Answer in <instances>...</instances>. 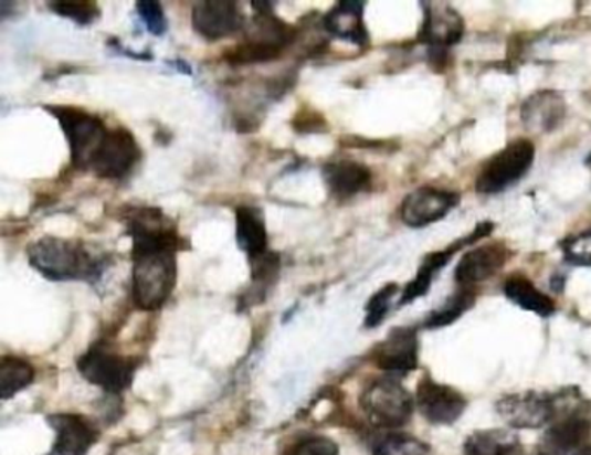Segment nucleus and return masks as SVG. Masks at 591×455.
<instances>
[{
  "label": "nucleus",
  "instance_id": "1",
  "mask_svg": "<svg viewBox=\"0 0 591 455\" xmlns=\"http://www.w3.org/2000/svg\"><path fill=\"white\" fill-rule=\"evenodd\" d=\"M133 236V296L137 308L160 310L178 283V252L182 237L157 208H141L129 216Z\"/></svg>",
  "mask_w": 591,
  "mask_h": 455
},
{
  "label": "nucleus",
  "instance_id": "2",
  "mask_svg": "<svg viewBox=\"0 0 591 455\" xmlns=\"http://www.w3.org/2000/svg\"><path fill=\"white\" fill-rule=\"evenodd\" d=\"M30 265L49 281H84L97 277V262L81 241L45 236L27 250Z\"/></svg>",
  "mask_w": 591,
  "mask_h": 455
},
{
  "label": "nucleus",
  "instance_id": "3",
  "mask_svg": "<svg viewBox=\"0 0 591 455\" xmlns=\"http://www.w3.org/2000/svg\"><path fill=\"white\" fill-rule=\"evenodd\" d=\"M578 399L580 395L574 388L557 395H541L535 392L514 393L498 400L496 411L502 415V420L515 430H538L550 426Z\"/></svg>",
  "mask_w": 591,
  "mask_h": 455
},
{
  "label": "nucleus",
  "instance_id": "4",
  "mask_svg": "<svg viewBox=\"0 0 591 455\" xmlns=\"http://www.w3.org/2000/svg\"><path fill=\"white\" fill-rule=\"evenodd\" d=\"M413 395L394 378L373 381L362 392L361 408L371 424L383 430H398L411 420Z\"/></svg>",
  "mask_w": 591,
  "mask_h": 455
},
{
  "label": "nucleus",
  "instance_id": "5",
  "mask_svg": "<svg viewBox=\"0 0 591 455\" xmlns=\"http://www.w3.org/2000/svg\"><path fill=\"white\" fill-rule=\"evenodd\" d=\"M536 149L531 140H514L507 148L496 152L492 160L481 168L475 189L481 194H498L511 188L527 176L535 163Z\"/></svg>",
  "mask_w": 591,
  "mask_h": 455
},
{
  "label": "nucleus",
  "instance_id": "6",
  "mask_svg": "<svg viewBox=\"0 0 591 455\" xmlns=\"http://www.w3.org/2000/svg\"><path fill=\"white\" fill-rule=\"evenodd\" d=\"M60 121L66 139H68L70 155L73 167L78 170H89L97 149L103 145L109 128L97 116L77 108H48Z\"/></svg>",
  "mask_w": 591,
  "mask_h": 455
},
{
  "label": "nucleus",
  "instance_id": "7",
  "mask_svg": "<svg viewBox=\"0 0 591 455\" xmlns=\"http://www.w3.org/2000/svg\"><path fill=\"white\" fill-rule=\"evenodd\" d=\"M591 442V417L588 404L578 400L566 409L553 423L538 445V455H572Z\"/></svg>",
  "mask_w": 591,
  "mask_h": 455
},
{
  "label": "nucleus",
  "instance_id": "8",
  "mask_svg": "<svg viewBox=\"0 0 591 455\" xmlns=\"http://www.w3.org/2000/svg\"><path fill=\"white\" fill-rule=\"evenodd\" d=\"M78 372L84 380L103 388L105 392L122 393L133 384L136 362L113 352L105 345H96L78 359Z\"/></svg>",
  "mask_w": 591,
  "mask_h": 455
},
{
  "label": "nucleus",
  "instance_id": "9",
  "mask_svg": "<svg viewBox=\"0 0 591 455\" xmlns=\"http://www.w3.org/2000/svg\"><path fill=\"white\" fill-rule=\"evenodd\" d=\"M141 149L127 128H112L97 149L89 170L101 179H122L136 167Z\"/></svg>",
  "mask_w": 591,
  "mask_h": 455
},
{
  "label": "nucleus",
  "instance_id": "10",
  "mask_svg": "<svg viewBox=\"0 0 591 455\" xmlns=\"http://www.w3.org/2000/svg\"><path fill=\"white\" fill-rule=\"evenodd\" d=\"M416 405L431 424H453L467 411V399L447 384L425 375L416 388Z\"/></svg>",
  "mask_w": 591,
  "mask_h": 455
},
{
  "label": "nucleus",
  "instance_id": "11",
  "mask_svg": "<svg viewBox=\"0 0 591 455\" xmlns=\"http://www.w3.org/2000/svg\"><path fill=\"white\" fill-rule=\"evenodd\" d=\"M423 12L425 18L420 41L432 49L434 56L462 41L465 23L447 2H423Z\"/></svg>",
  "mask_w": 591,
  "mask_h": 455
},
{
  "label": "nucleus",
  "instance_id": "12",
  "mask_svg": "<svg viewBox=\"0 0 591 455\" xmlns=\"http://www.w3.org/2000/svg\"><path fill=\"white\" fill-rule=\"evenodd\" d=\"M455 192L420 188L408 194L401 204V220L408 228L422 229L444 219L458 204Z\"/></svg>",
  "mask_w": 591,
  "mask_h": 455
},
{
  "label": "nucleus",
  "instance_id": "13",
  "mask_svg": "<svg viewBox=\"0 0 591 455\" xmlns=\"http://www.w3.org/2000/svg\"><path fill=\"white\" fill-rule=\"evenodd\" d=\"M377 368L404 375L419 368V336L413 328H395L374 348Z\"/></svg>",
  "mask_w": 591,
  "mask_h": 455
},
{
  "label": "nucleus",
  "instance_id": "14",
  "mask_svg": "<svg viewBox=\"0 0 591 455\" xmlns=\"http://www.w3.org/2000/svg\"><path fill=\"white\" fill-rule=\"evenodd\" d=\"M245 23L242 11L236 2L228 0H209L198 2L193 8L194 32L209 41H221L225 36L240 32Z\"/></svg>",
  "mask_w": 591,
  "mask_h": 455
},
{
  "label": "nucleus",
  "instance_id": "15",
  "mask_svg": "<svg viewBox=\"0 0 591 455\" xmlns=\"http://www.w3.org/2000/svg\"><path fill=\"white\" fill-rule=\"evenodd\" d=\"M510 250L503 244H484L479 248L465 253L456 265L455 279L463 288H472L474 284L483 283L496 276L503 265L510 258Z\"/></svg>",
  "mask_w": 591,
  "mask_h": 455
},
{
  "label": "nucleus",
  "instance_id": "16",
  "mask_svg": "<svg viewBox=\"0 0 591 455\" xmlns=\"http://www.w3.org/2000/svg\"><path fill=\"white\" fill-rule=\"evenodd\" d=\"M493 229H495V225L489 224V222L479 224L475 228V231L472 232L471 236L456 241L453 246L444 250V252H435L431 253V255H426L425 260H423L422 267H420L419 274H416V277H414L410 284H408L407 289L402 292L399 305L411 304V301L416 300L420 296L425 295V293L429 292V288H431L432 279H434L435 274L446 267L447 262L455 256V253L458 252V250H462L463 246H467V244L475 243V241L481 240V237H486Z\"/></svg>",
  "mask_w": 591,
  "mask_h": 455
},
{
  "label": "nucleus",
  "instance_id": "17",
  "mask_svg": "<svg viewBox=\"0 0 591 455\" xmlns=\"http://www.w3.org/2000/svg\"><path fill=\"white\" fill-rule=\"evenodd\" d=\"M54 427V454L85 455L96 444L99 432L84 415L56 414L49 417Z\"/></svg>",
  "mask_w": 591,
  "mask_h": 455
},
{
  "label": "nucleus",
  "instance_id": "18",
  "mask_svg": "<svg viewBox=\"0 0 591 455\" xmlns=\"http://www.w3.org/2000/svg\"><path fill=\"white\" fill-rule=\"evenodd\" d=\"M326 188L331 197L349 200L371 188L370 168L352 160L330 161L323 167Z\"/></svg>",
  "mask_w": 591,
  "mask_h": 455
},
{
  "label": "nucleus",
  "instance_id": "19",
  "mask_svg": "<svg viewBox=\"0 0 591 455\" xmlns=\"http://www.w3.org/2000/svg\"><path fill=\"white\" fill-rule=\"evenodd\" d=\"M524 125L536 133H551L566 116V103L559 93L541 91L523 104Z\"/></svg>",
  "mask_w": 591,
  "mask_h": 455
},
{
  "label": "nucleus",
  "instance_id": "20",
  "mask_svg": "<svg viewBox=\"0 0 591 455\" xmlns=\"http://www.w3.org/2000/svg\"><path fill=\"white\" fill-rule=\"evenodd\" d=\"M362 11H365V2H356V0L338 2L337 8L331 9L330 14L325 18L326 30L352 44H367L368 32L362 24Z\"/></svg>",
  "mask_w": 591,
  "mask_h": 455
},
{
  "label": "nucleus",
  "instance_id": "21",
  "mask_svg": "<svg viewBox=\"0 0 591 455\" xmlns=\"http://www.w3.org/2000/svg\"><path fill=\"white\" fill-rule=\"evenodd\" d=\"M236 220V243L249 258L267 252V229L261 210L254 207H240L234 212Z\"/></svg>",
  "mask_w": 591,
  "mask_h": 455
},
{
  "label": "nucleus",
  "instance_id": "22",
  "mask_svg": "<svg viewBox=\"0 0 591 455\" xmlns=\"http://www.w3.org/2000/svg\"><path fill=\"white\" fill-rule=\"evenodd\" d=\"M503 295L524 310L535 311L539 317H550L556 311V301L539 292L531 281L520 274H515L503 283Z\"/></svg>",
  "mask_w": 591,
  "mask_h": 455
},
{
  "label": "nucleus",
  "instance_id": "23",
  "mask_svg": "<svg viewBox=\"0 0 591 455\" xmlns=\"http://www.w3.org/2000/svg\"><path fill=\"white\" fill-rule=\"evenodd\" d=\"M465 455H526L519 436L507 430H484L468 436L463 444Z\"/></svg>",
  "mask_w": 591,
  "mask_h": 455
},
{
  "label": "nucleus",
  "instance_id": "24",
  "mask_svg": "<svg viewBox=\"0 0 591 455\" xmlns=\"http://www.w3.org/2000/svg\"><path fill=\"white\" fill-rule=\"evenodd\" d=\"M35 369L20 357L4 356L0 359V396L8 400L32 384Z\"/></svg>",
  "mask_w": 591,
  "mask_h": 455
},
{
  "label": "nucleus",
  "instance_id": "25",
  "mask_svg": "<svg viewBox=\"0 0 591 455\" xmlns=\"http://www.w3.org/2000/svg\"><path fill=\"white\" fill-rule=\"evenodd\" d=\"M475 292L472 288H463L462 292L455 293L451 296L450 300L439 308V310L432 311L431 317L425 320V328L435 329L444 328L450 324L458 320L460 317L474 307Z\"/></svg>",
  "mask_w": 591,
  "mask_h": 455
},
{
  "label": "nucleus",
  "instance_id": "26",
  "mask_svg": "<svg viewBox=\"0 0 591 455\" xmlns=\"http://www.w3.org/2000/svg\"><path fill=\"white\" fill-rule=\"evenodd\" d=\"M373 455H434L431 445L411 435H387L374 447Z\"/></svg>",
  "mask_w": 591,
  "mask_h": 455
},
{
  "label": "nucleus",
  "instance_id": "27",
  "mask_svg": "<svg viewBox=\"0 0 591 455\" xmlns=\"http://www.w3.org/2000/svg\"><path fill=\"white\" fill-rule=\"evenodd\" d=\"M250 264H252V279L258 288V295H264L278 277L279 256L267 250L261 256L250 260Z\"/></svg>",
  "mask_w": 591,
  "mask_h": 455
},
{
  "label": "nucleus",
  "instance_id": "28",
  "mask_svg": "<svg viewBox=\"0 0 591 455\" xmlns=\"http://www.w3.org/2000/svg\"><path fill=\"white\" fill-rule=\"evenodd\" d=\"M51 9L60 17L77 21L78 24H91L99 18V8H97L96 2L57 0V2H51Z\"/></svg>",
  "mask_w": 591,
  "mask_h": 455
},
{
  "label": "nucleus",
  "instance_id": "29",
  "mask_svg": "<svg viewBox=\"0 0 591 455\" xmlns=\"http://www.w3.org/2000/svg\"><path fill=\"white\" fill-rule=\"evenodd\" d=\"M566 262L591 267V228L560 243Z\"/></svg>",
  "mask_w": 591,
  "mask_h": 455
},
{
  "label": "nucleus",
  "instance_id": "30",
  "mask_svg": "<svg viewBox=\"0 0 591 455\" xmlns=\"http://www.w3.org/2000/svg\"><path fill=\"white\" fill-rule=\"evenodd\" d=\"M398 284H387L386 288L380 289L371 296V300L367 305V319L365 326L367 328H377L391 308L392 298L398 295Z\"/></svg>",
  "mask_w": 591,
  "mask_h": 455
},
{
  "label": "nucleus",
  "instance_id": "31",
  "mask_svg": "<svg viewBox=\"0 0 591 455\" xmlns=\"http://www.w3.org/2000/svg\"><path fill=\"white\" fill-rule=\"evenodd\" d=\"M137 14L145 21L146 29L154 35H163L167 30L166 12L160 2L154 0H139L137 2Z\"/></svg>",
  "mask_w": 591,
  "mask_h": 455
},
{
  "label": "nucleus",
  "instance_id": "32",
  "mask_svg": "<svg viewBox=\"0 0 591 455\" xmlns=\"http://www.w3.org/2000/svg\"><path fill=\"white\" fill-rule=\"evenodd\" d=\"M288 455H338V445L326 436H306L292 445Z\"/></svg>",
  "mask_w": 591,
  "mask_h": 455
},
{
  "label": "nucleus",
  "instance_id": "33",
  "mask_svg": "<svg viewBox=\"0 0 591 455\" xmlns=\"http://www.w3.org/2000/svg\"><path fill=\"white\" fill-rule=\"evenodd\" d=\"M572 455H591V444L587 445V447L580 448V451L574 452Z\"/></svg>",
  "mask_w": 591,
  "mask_h": 455
},
{
  "label": "nucleus",
  "instance_id": "34",
  "mask_svg": "<svg viewBox=\"0 0 591 455\" xmlns=\"http://www.w3.org/2000/svg\"><path fill=\"white\" fill-rule=\"evenodd\" d=\"M587 165H588V167L591 168V155H588Z\"/></svg>",
  "mask_w": 591,
  "mask_h": 455
}]
</instances>
